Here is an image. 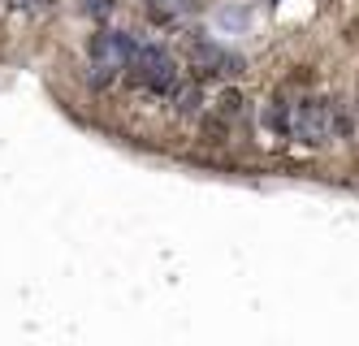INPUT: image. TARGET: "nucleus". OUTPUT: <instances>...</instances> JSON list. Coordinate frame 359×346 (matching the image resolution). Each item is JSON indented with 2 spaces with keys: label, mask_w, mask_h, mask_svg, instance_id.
<instances>
[{
  "label": "nucleus",
  "mask_w": 359,
  "mask_h": 346,
  "mask_svg": "<svg viewBox=\"0 0 359 346\" xmlns=\"http://www.w3.org/2000/svg\"><path fill=\"white\" fill-rule=\"evenodd\" d=\"M121 74L130 78L135 87H143L147 95H161V100H173V91L182 87V74H177V61L161 44H139L130 48V57H126Z\"/></svg>",
  "instance_id": "f03ea898"
},
{
  "label": "nucleus",
  "mask_w": 359,
  "mask_h": 346,
  "mask_svg": "<svg viewBox=\"0 0 359 346\" xmlns=\"http://www.w3.org/2000/svg\"><path fill=\"white\" fill-rule=\"evenodd\" d=\"M191 69H195V78H229L243 69V61L212 39H191Z\"/></svg>",
  "instance_id": "7ed1b4c3"
},
{
  "label": "nucleus",
  "mask_w": 359,
  "mask_h": 346,
  "mask_svg": "<svg viewBox=\"0 0 359 346\" xmlns=\"http://www.w3.org/2000/svg\"><path fill=\"white\" fill-rule=\"evenodd\" d=\"M0 9H22V13H43V9H53V0H0Z\"/></svg>",
  "instance_id": "39448f33"
},
{
  "label": "nucleus",
  "mask_w": 359,
  "mask_h": 346,
  "mask_svg": "<svg viewBox=\"0 0 359 346\" xmlns=\"http://www.w3.org/2000/svg\"><path fill=\"white\" fill-rule=\"evenodd\" d=\"M260 126L269 130L273 139H290V100L286 95H277L264 104V113H260Z\"/></svg>",
  "instance_id": "20e7f679"
},
{
  "label": "nucleus",
  "mask_w": 359,
  "mask_h": 346,
  "mask_svg": "<svg viewBox=\"0 0 359 346\" xmlns=\"http://www.w3.org/2000/svg\"><path fill=\"white\" fill-rule=\"evenodd\" d=\"M355 113H359V95H355Z\"/></svg>",
  "instance_id": "423d86ee"
},
{
  "label": "nucleus",
  "mask_w": 359,
  "mask_h": 346,
  "mask_svg": "<svg viewBox=\"0 0 359 346\" xmlns=\"http://www.w3.org/2000/svg\"><path fill=\"white\" fill-rule=\"evenodd\" d=\"M290 139L325 147L333 139H346V113L329 95H299L290 100Z\"/></svg>",
  "instance_id": "f257e3e1"
}]
</instances>
